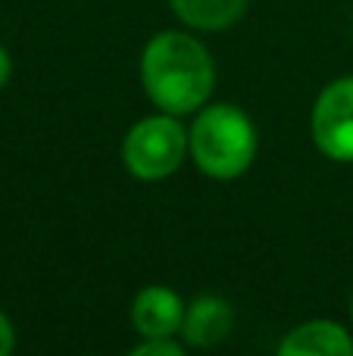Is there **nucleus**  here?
Masks as SVG:
<instances>
[{
  "mask_svg": "<svg viewBox=\"0 0 353 356\" xmlns=\"http://www.w3.org/2000/svg\"><path fill=\"white\" fill-rule=\"evenodd\" d=\"M313 141L331 160L353 163V75L331 81L316 97Z\"/></svg>",
  "mask_w": 353,
  "mask_h": 356,
  "instance_id": "4",
  "label": "nucleus"
},
{
  "mask_svg": "<svg viewBox=\"0 0 353 356\" xmlns=\"http://www.w3.org/2000/svg\"><path fill=\"white\" fill-rule=\"evenodd\" d=\"M250 0H169L172 13L197 31H222L247 13Z\"/></svg>",
  "mask_w": 353,
  "mask_h": 356,
  "instance_id": "8",
  "label": "nucleus"
},
{
  "mask_svg": "<svg viewBox=\"0 0 353 356\" xmlns=\"http://www.w3.org/2000/svg\"><path fill=\"white\" fill-rule=\"evenodd\" d=\"M131 322L144 338H172L175 332H181L185 303L166 284H150L131 303Z\"/></svg>",
  "mask_w": 353,
  "mask_h": 356,
  "instance_id": "5",
  "label": "nucleus"
},
{
  "mask_svg": "<svg viewBox=\"0 0 353 356\" xmlns=\"http://www.w3.org/2000/svg\"><path fill=\"white\" fill-rule=\"evenodd\" d=\"M10 75H13V60H10V54L0 47V88L10 81Z\"/></svg>",
  "mask_w": 353,
  "mask_h": 356,
  "instance_id": "11",
  "label": "nucleus"
},
{
  "mask_svg": "<svg viewBox=\"0 0 353 356\" xmlns=\"http://www.w3.org/2000/svg\"><path fill=\"white\" fill-rule=\"evenodd\" d=\"M188 150V135L172 113L166 116H147L125 135L122 160L129 172L144 181L169 178L181 166Z\"/></svg>",
  "mask_w": 353,
  "mask_h": 356,
  "instance_id": "3",
  "label": "nucleus"
},
{
  "mask_svg": "<svg viewBox=\"0 0 353 356\" xmlns=\"http://www.w3.org/2000/svg\"><path fill=\"white\" fill-rule=\"evenodd\" d=\"M13 344H16V334H13V325L3 313H0V356H10Z\"/></svg>",
  "mask_w": 353,
  "mask_h": 356,
  "instance_id": "10",
  "label": "nucleus"
},
{
  "mask_svg": "<svg viewBox=\"0 0 353 356\" xmlns=\"http://www.w3.org/2000/svg\"><path fill=\"white\" fill-rule=\"evenodd\" d=\"M141 81L147 97L163 113H194L216 85L213 56L185 31H160L141 54Z\"/></svg>",
  "mask_w": 353,
  "mask_h": 356,
  "instance_id": "1",
  "label": "nucleus"
},
{
  "mask_svg": "<svg viewBox=\"0 0 353 356\" xmlns=\"http://www.w3.org/2000/svg\"><path fill=\"white\" fill-rule=\"evenodd\" d=\"M275 356H353V341L338 322L313 319L288 332Z\"/></svg>",
  "mask_w": 353,
  "mask_h": 356,
  "instance_id": "6",
  "label": "nucleus"
},
{
  "mask_svg": "<svg viewBox=\"0 0 353 356\" xmlns=\"http://www.w3.org/2000/svg\"><path fill=\"white\" fill-rule=\"evenodd\" d=\"M231 332V307L222 297H197L191 307L185 309V322H181V334L188 344L194 347H213Z\"/></svg>",
  "mask_w": 353,
  "mask_h": 356,
  "instance_id": "7",
  "label": "nucleus"
},
{
  "mask_svg": "<svg viewBox=\"0 0 353 356\" xmlns=\"http://www.w3.org/2000/svg\"><path fill=\"white\" fill-rule=\"evenodd\" d=\"M129 356H185V350H181L175 341H169V338H147Z\"/></svg>",
  "mask_w": 353,
  "mask_h": 356,
  "instance_id": "9",
  "label": "nucleus"
},
{
  "mask_svg": "<svg viewBox=\"0 0 353 356\" xmlns=\"http://www.w3.org/2000/svg\"><path fill=\"white\" fill-rule=\"evenodd\" d=\"M188 150L210 178H238L256 156V129L238 106H206L188 131Z\"/></svg>",
  "mask_w": 353,
  "mask_h": 356,
  "instance_id": "2",
  "label": "nucleus"
},
{
  "mask_svg": "<svg viewBox=\"0 0 353 356\" xmlns=\"http://www.w3.org/2000/svg\"><path fill=\"white\" fill-rule=\"evenodd\" d=\"M350 313H353V300H350Z\"/></svg>",
  "mask_w": 353,
  "mask_h": 356,
  "instance_id": "12",
  "label": "nucleus"
}]
</instances>
